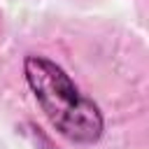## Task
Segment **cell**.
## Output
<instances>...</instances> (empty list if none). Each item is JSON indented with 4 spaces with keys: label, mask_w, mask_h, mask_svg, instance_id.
Instances as JSON below:
<instances>
[{
    "label": "cell",
    "mask_w": 149,
    "mask_h": 149,
    "mask_svg": "<svg viewBox=\"0 0 149 149\" xmlns=\"http://www.w3.org/2000/svg\"><path fill=\"white\" fill-rule=\"evenodd\" d=\"M23 74L44 116L65 140L74 144L100 140L105 128L100 107L77 88L61 65L42 56H26Z\"/></svg>",
    "instance_id": "6da1fadb"
}]
</instances>
